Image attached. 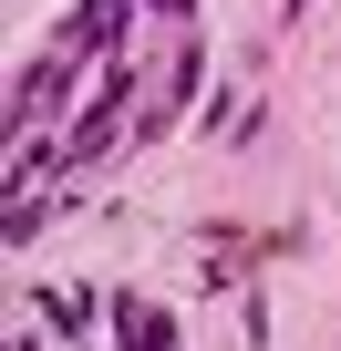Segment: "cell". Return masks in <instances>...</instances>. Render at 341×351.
<instances>
[{"instance_id":"obj_1","label":"cell","mask_w":341,"mask_h":351,"mask_svg":"<svg viewBox=\"0 0 341 351\" xmlns=\"http://www.w3.org/2000/svg\"><path fill=\"white\" fill-rule=\"evenodd\" d=\"M114 351H176V320L155 300H114Z\"/></svg>"},{"instance_id":"obj_2","label":"cell","mask_w":341,"mask_h":351,"mask_svg":"<svg viewBox=\"0 0 341 351\" xmlns=\"http://www.w3.org/2000/svg\"><path fill=\"white\" fill-rule=\"evenodd\" d=\"M32 320H42L52 341H83V330H93V300H83V289H32Z\"/></svg>"}]
</instances>
